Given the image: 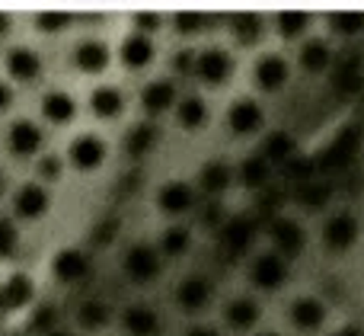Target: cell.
I'll list each match as a JSON object with an SVG mask.
<instances>
[{
	"label": "cell",
	"mask_w": 364,
	"mask_h": 336,
	"mask_svg": "<svg viewBox=\"0 0 364 336\" xmlns=\"http://www.w3.org/2000/svg\"><path fill=\"white\" fill-rule=\"evenodd\" d=\"M256 336H278V333H256Z\"/></svg>",
	"instance_id": "cell-46"
},
{
	"label": "cell",
	"mask_w": 364,
	"mask_h": 336,
	"mask_svg": "<svg viewBox=\"0 0 364 336\" xmlns=\"http://www.w3.org/2000/svg\"><path fill=\"white\" fill-rule=\"evenodd\" d=\"M6 32H10V16L0 13V36H6Z\"/></svg>",
	"instance_id": "cell-43"
},
{
	"label": "cell",
	"mask_w": 364,
	"mask_h": 336,
	"mask_svg": "<svg viewBox=\"0 0 364 336\" xmlns=\"http://www.w3.org/2000/svg\"><path fill=\"white\" fill-rule=\"evenodd\" d=\"M16 243H19L16 224H13L10 218H0V260H6V256H13V250H16Z\"/></svg>",
	"instance_id": "cell-35"
},
{
	"label": "cell",
	"mask_w": 364,
	"mask_h": 336,
	"mask_svg": "<svg viewBox=\"0 0 364 336\" xmlns=\"http://www.w3.org/2000/svg\"><path fill=\"white\" fill-rule=\"evenodd\" d=\"M90 106H93V115H100V119H115V115L125 109V96H122L115 87L102 83V87L93 90V96H90Z\"/></svg>",
	"instance_id": "cell-25"
},
{
	"label": "cell",
	"mask_w": 364,
	"mask_h": 336,
	"mask_svg": "<svg viewBox=\"0 0 364 336\" xmlns=\"http://www.w3.org/2000/svg\"><path fill=\"white\" fill-rule=\"evenodd\" d=\"M157 141H160V128L154 125V122H138V125L125 135V151H128V157H144Z\"/></svg>",
	"instance_id": "cell-24"
},
{
	"label": "cell",
	"mask_w": 364,
	"mask_h": 336,
	"mask_svg": "<svg viewBox=\"0 0 364 336\" xmlns=\"http://www.w3.org/2000/svg\"><path fill=\"white\" fill-rule=\"evenodd\" d=\"M288 275H291L288 260L278 256L275 250L252 256V263H250V282L256 288H262V292H275V288H282L284 282H288Z\"/></svg>",
	"instance_id": "cell-1"
},
{
	"label": "cell",
	"mask_w": 364,
	"mask_h": 336,
	"mask_svg": "<svg viewBox=\"0 0 364 336\" xmlns=\"http://www.w3.org/2000/svg\"><path fill=\"white\" fill-rule=\"evenodd\" d=\"M188 247H192V231L186 224H170L160 237V256H182L188 253Z\"/></svg>",
	"instance_id": "cell-29"
},
{
	"label": "cell",
	"mask_w": 364,
	"mask_h": 336,
	"mask_svg": "<svg viewBox=\"0 0 364 336\" xmlns=\"http://www.w3.org/2000/svg\"><path fill=\"white\" fill-rule=\"evenodd\" d=\"M122 327L132 336H157L160 317H157V311L147 305H128L125 311H122Z\"/></svg>",
	"instance_id": "cell-18"
},
{
	"label": "cell",
	"mask_w": 364,
	"mask_h": 336,
	"mask_svg": "<svg viewBox=\"0 0 364 336\" xmlns=\"http://www.w3.org/2000/svg\"><path fill=\"white\" fill-rule=\"evenodd\" d=\"M269 237H272V247H275V253L284 256V260L297 256L304 250V243H307V234H304V228L294 221V218H284V215H278L275 221L269 224Z\"/></svg>",
	"instance_id": "cell-5"
},
{
	"label": "cell",
	"mask_w": 364,
	"mask_h": 336,
	"mask_svg": "<svg viewBox=\"0 0 364 336\" xmlns=\"http://www.w3.org/2000/svg\"><path fill=\"white\" fill-rule=\"evenodd\" d=\"M198 186L208 196H220V192H227L233 186V167L224 164V160H208L198 170Z\"/></svg>",
	"instance_id": "cell-21"
},
{
	"label": "cell",
	"mask_w": 364,
	"mask_h": 336,
	"mask_svg": "<svg viewBox=\"0 0 364 336\" xmlns=\"http://www.w3.org/2000/svg\"><path fill=\"white\" fill-rule=\"evenodd\" d=\"M32 295H36V288H32V279L23 273H13L10 279L0 285V308H6V311H16V308H26L32 301Z\"/></svg>",
	"instance_id": "cell-22"
},
{
	"label": "cell",
	"mask_w": 364,
	"mask_h": 336,
	"mask_svg": "<svg viewBox=\"0 0 364 336\" xmlns=\"http://www.w3.org/2000/svg\"><path fill=\"white\" fill-rule=\"evenodd\" d=\"M176 122L182 128H188V132H195V128H201L208 122V106L201 96H186L182 103H176Z\"/></svg>",
	"instance_id": "cell-28"
},
{
	"label": "cell",
	"mask_w": 364,
	"mask_h": 336,
	"mask_svg": "<svg viewBox=\"0 0 364 336\" xmlns=\"http://www.w3.org/2000/svg\"><path fill=\"white\" fill-rule=\"evenodd\" d=\"M195 64H198V51H192V48L176 51V58H173V70L176 74H195Z\"/></svg>",
	"instance_id": "cell-37"
},
{
	"label": "cell",
	"mask_w": 364,
	"mask_h": 336,
	"mask_svg": "<svg viewBox=\"0 0 364 336\" xmlns=\"http://www.w3.org/2000/svg\"><path fill=\"white\" fill-rule=\"evenodd\" d=\"M233 70V58L227 55L224 48H205L198 51V64H195V77L201 83H211V87H220V83L230 77Z\"/></svg>",
	"instance_id": "cell-7"
},
{
	"label": "cell",
	"mask_w": 364,
	"mask_h": 336,
	"mask_svg": "<svg viewBox=\"0 0 364 336\" xmlns=\"http://www.w3.org/2000/svg\"><path fill=\"white\" fill-rule=\"evenodd\" d=\"M77 320H80V327H87V330H100V327H106L109 320H112V311H109L106 301L90 298L77 308Z\"/></svg>",
	"instance_id": "cell-30"
},
{
	"label": "cell",
	"mask_w": 364,
	"mask_h": 336,
	"mask_svg": "<svg viewBox=\"0 0 364 336\" xmlns=\"http://www.w3.org/2000/svg\"><path fill=\"white\" fill-rule=\"evenodd\" d=\"M240 179H243V186H262L269 179V160H265V154L246 157L243 167H240Z\"/></svg>",
	"instance_id": "cell-32"
},
{
	"label": "cell",
	"mask_w": 364,
	"mask_h": 336,
	"mask_svg": "<svg viewBox=\"0 0 364 336\" xmlns=\"http://www.w3.org/2000/svg\"><path fill=\"white\" fill-rule=\"evenodd\" d=\"M176 26H179V32L192 36V32H198L205 26V16L201 13H176Z\"/></svg>",
	"instance_id": "cell-38"
},
{
	"label": "cell",
	"mask_w": 364,
	"mask_h": 336,
	"mask_svg": "<svg viewBox=\"0 0 364 336\" xmlns=\"http://www.w3.org/2000/svg\"><path fill=\"white\" fill-rule=\"evenodd\" d=\"M157 205L166 211V215H186L195 205V189L186 179H170V183L160 186L157 192Z\"/></svg>",
	"instance_id": "cell-13"
},
{
	"label": "cell",
	"mask_w": 364,
	"mask_h": 336,
	"mask_svg": "<svg viewBox=\"0 0 364 336\" xmlns=\"http://www.w3.org/2000/svg\"><path fill=\"white\" fill-rule=\"evenodd\" d=\"M275 23H278V36L282 38H297V36H304V32L310 29V13L284 10V13H278L275 16Z\"/></svg>",
	"instance_id": "cell-31"
},
{
	"label": "cell",
	"mask_w": 364,
	"mask_h": 336,
	"mask_svg": "<svg viewBox=\"0 0 364 336\" xmlns=\"http://www.w3.org/2000/svg\"><path fill=\"white\" fill-rule=\"evenodd\" d=\"M186 336H220L218 327H208V324H198V327H188Z\"/></svg>",
	"instance_id": "cell-41"
},
{
	"label": "cell",
	"mask_w": 364,
	"mask_h": 336,
	"mask_svg": "<svg viewBox=\"0 0 364 336\" xmlns=\"http://www.w3.org/2000/svg\"><path fill=\"white\" fill-rule=\"evenodd\" d=\"M176 83L166 80V77H157V80H151L144 90H141V106L147 109V115H160L166 112V109L176 106Z\"/></svg>",
	"instance_id": "cell-15"
},
{
	"label": "cell",
	"mask_w": 364,
	"mask_h": 336,
	"mask_svg": "<svg viewBox=\"0 0 364 336\" xmlns=\"http://www.w3.org/2000/svg\"><path fill=\"white\" fill-rule=\"evenodd\" d=\"M252 80H256V87L262 90V93H278V90L291 80V68L282 55L269 51V55H262L256 61V68H252Z\"/></svg>",
	"instance_id": "cell-6"
},
{
	"label": "cell",
	"mask_w": 364,
	"mask_h": 336,
	"mask_svg": "<svg viewBox=\"0 0 364 336\" xmlns=\"http://www.w3.org/2000/svg\"><path fill=\"white\" fill-rule=\"evenodd\" d=\"M230 36L240 45H256L259 36H262V16L259 13H237L230 19Z\"/></svg>",
	"instance_id": "cell-27"
},
{
	"label": "cell",
	"mask_w": 364,
	"mask_h": 336,
	"mask_svg": "<svg viewBox=\"0 0 364 336\" xmlns=\"http://www.w3.org/2000/svg\"><path fill=\"white\" fill-rule=\"evenodd\" d=\"M154 55H157V48H154V38L151 36L132 32V36H125V42H122V64H125V68H132V70L151 64Z\"/></svg>",
	"instance_id": "cell-20"
},
{
	"label": "cell",
	"mask_w": 364,
	"mask_h": 336,
	"mask_svg": "<svg viewBox=\"0 0 364 336\" xmlns=\"http://www.w3.org/2000/svg\"><path fill=\"white\" fill-rule=\"evenodd\" d=\"M323 320H326V305H323L320 298H314V295H301V298L291 305V324L297 327V330H320Z\"/></svg>",
	"instance_id": "cell-16"
},
{
	"label": "cell",
	"mask_w": 364,
	"mask_h": 336,
	"mask_svg": "<svg viewBox=\"0 0 364 336\" xmlns=\"http://www.w3.org/2000/svg\"><path fill=\"white\" fill-rule=\"evenodd\" d=\"M134 26H138L141 36H151V32L160 26V13H138V16H134Z\"/></svg>",
	"instance_id": "cell-39"
},
{
	"label": "cell",
	"mask_w": 364,
	"mask_h": 336,
	"mask_svg": "<svg viewBox=\"0 0 364 336\" xmlns=\"http://www.w3.org/2000/svg\"><path fill=\"white\" fill-rule=\"evenodd\" d=\"M259 317H262V308H259V301L250 298V295L227 301V308H224V320L233 330H250V327L259 324Z\"/></svg>",
	"instance_id": "cell-19"
},
{
	"label": "cell",
	"mask_w": 364,
	"mask_h": 336,
	"mask_svg": "<svg viewBox=\"0 0 364 336\" xmlns=\"http://www.w3.org/2000/svg\"><path fill=\"white\" fill-rule=\"evenodd\" d=\"M227 125H230L233 135L246 138V135L262 132L265 112H262V106H259L252 96H240V100H233L230 109H227Z\"/></svg>",
	"instance_id": "cell-4"
},
{
	"label": "cell",
	"mask_w": 364,
	"mask_h": 336,
	"mask_svg": "<svg viewBox=\"0 0 364 336\" xmlns=\"http://www.w3.org/2000/svg\"><path fill=\"white\" fill-rule=\"evenodd\" d=\"M358 237H361V221L352 211H336L323 224V243L329 250H348L358 243Z\"/></svg>",
	"instance_id": "cell-3"
},
{
	"label": "cell",
	"mask_w": 364,
	"mask_h": 336,
	"mask_svg": "<svg viewBox=\"0 0 364 336\" xmlns=\"http://www.w3.org/2000/svg\"><path fill=\"white\" fill-rule=\"evenodd\" d=\"M109 58H112V51H109V45L100 42V38H87V42H80L74 48V64L80 70H87V74H100V70H106Z\"/></svg>",
	"instance_id": "cell-17"
},
{
	"label": "cell",
	"mask_w": 364,
	"mask_h": 336,
	"mask_svg": "<svg viewBox=\"0 0 364 336\" xmlns=\"http://www.w3.org/2000/svg\"><path fill=\"white\" fill-rule=\"evenodd\" d=\"M4 183H6V179H4V173H0V192H4Z\"/></svg>",
	"instance_id": "cell-45"
},
{
	"label": "cell",
	"mask_w": 364,
	"mask_h": 336,
	"mask_svg": "<svg viewBox=\"0 0 364 336\" xmlns=\"http://www.w3.org/2000/svg\"><path fill=\"white\" fill-rule=\"evenodd\" d=\"M10 103H13V90H10V83L0 80V112H4V109H10Z\"/></svg>",
	"instance_id": "cell-40"
},
{
	"label": "cell",
	"mask_w": 364,
	"mask_h": 336,
	"mask_svg": "<svg viewBox=\"0 0 364 336\" xmlns=\"http://www.w3.org/2000/svg\"><path fill=\"white\" fill-rule=\"evenodd\" d=\"M61 173H64V160L58 157V154H45V157H38V177H42V179L55 183Z\"/></svg>",
	"instance_id": "cell-36"
},
{
	"label": "cell",
	"mask_w": 364,
	"mask_h": 336,
	"mask_svg": "<svg viewBox=\"0 0 364 336\" xmlns=\"http://www.w3.org/2000/svg\"><path fill=\"white\" fill-rule=\"evenodd\" d=\"M42 115L48 122H55V125H64V122H70L77 115V100L70 93H64V90H48L42 96Z\"/></svg>",
	"instance_id": "cell-23"
},
{
	"label": "cell",
	"mask_w": 364,
	"mask_h": 336,
	"mask_svg": "<svg viewBox=\"0 0 364 336\" xmlns=\"http://www.w3.org/2000/svg\"><path fill=\"white\" fill-rule=\"evenodd\" d=\"M329 61H333V51H329V45L323 42V38H310V42L301 45V68L304 70L320 74V70L329 68Z\"/></svg>",
	"instance_id": "cell-26"
},
{
	"label": "cell",
	"mask_w": 364,
	"mask_h": 336,
	"mask_svg": "<svg viewBox=\"0 0 364 336\" xmlns=\"http://www.w3.org/2000/svg\"><path fill=\"white\" fill-rule=\"evenodd\" d=\"M106 154H109L106 141L96 138V135H77L68 147V160L77 170H96L106 160Z\"/></svg>",
	"instance_id": "cell-8"
},
{
	"label": "cell",
	"mask_w": 364,
	"mask_h": 336,
	"mask_svg": "<svg viewBox=\"0 0 364 336\" xmlns=\"http://www.w3.org/2000/svg\"><path fill=\"white\" fill-rule=\"evenodd\" d=\"M6 74L13 77V80H36L38 74H42V55H38L36 48H26V45H16V48L6 51Z\"/></svg>",
	"instance_id": "cell-14"
},
{
	"label": "cell",
	"mask_w": 364,
	"mask_h": 336,
	"mask_svg": "<svg viewBox=\"0 0 364 336\" xmlns=\"http://www.w3.org/2000/svg\"><path fill=\"white\" fill-rule=\"evenodd\" d=\"M68 23H70V13H64V10H58V13L55 10H42L36 16V26L42 32H61Z\"/></svg>",
	"instance_id": "cell-33"
},
{
	"label": "cell",
	"mask_w": 364,
	"mask_h": 336,
	"mask_svg": "<svg viewBox=\"0 0 364 336\" xmlns=\"http://www.w3.org/2000/svg\"><path fill=\"white\" fill-rule=\"evenodd\" d=\"M333 26H336V32H342V36H358L364 29V13H336Z\"/></svg>",
	"instance_id": "cell-34"
},
{
	"label": "cell",
	"mask_w": 364,
	"mask_h": 336,
	"mask_svg": "<svg viewBox=\"0 0 364 336\" xmlns=\"http://www.w3.org/2000/svg\"><path fill=\"white\" fill-rule=\"evenodd\" d=\"M122 269H125V275L134 282H151L164 273V260H160L157 247H151V243H134V247L125 250Z\"/></svg>",
	"instance_id": "cell-2"
},
{
	"label": "cell",
	"mask_w": 364,
	"mask_h": 336,
	"mask_svg": "<svg viewBox=\"0 0 364 336\" xmlns=\"http://www.w3.org/2000/svg\"><path fill=\"white\" fill-rule=\"evenodd\" d=\"M45 336H70L68 330H45Z\"/></svg>",
	"instance_id": "cell-44"
},
{
	"label": "cell",
	"mask_w": 364,
	"mask_h": 336,
	"mask_svg": "<svg viewBox=\"0 0 364 336\" xmlns=\"http://www.w3.org/2000/svg\"><path fill=\"white\" fill-rule=\"evenodd\" d=\"M51 273H55V279L68 282V285L70 282H80L90 275V256L80 247H64L51 260Z\"/></svg>",
	"instance_id": "cell-9"
},
{
	"label": "cell",
	"mask_w": 364,
	"mask_h": 336,
	"mask_svg": "<svg viewBox=\"0 0 364 336\" xmlns=\"http://www.w3.org/2000/svg\"><path fill=\"white\" fill-rule=\"evenodd\" d=\"M48 189H45L42 183H23L16 189V196H13V209H16L19 218H29V221H36V218H42L45 211H48Z\"/></svg>",
	"instance_id": "cell-12"
},
{
	"label": "cell",
	"mask_w": 364,
	"mask_h": 336,
	"mask_svg": "<svg viewBox=\"0 0 364 336\" xmlns=\"http://www.w3.org/2000/svg\"><path fill=\"white\" fill-rule=\"evenodd\" d=\"M214 298V285L211 279H205V275H188V279L179 282L176 288V301L182 311H201V308H208Z\"/></svg>",
	"instance_id": "cell-10"
},
{
	"label": "cell",
	"mask_w": 364,
	"mask_h": 336,
	"mask_svg": "<svg viewBox=\"0 0 364 336\" xmlns=\"http://www.w3.org/2000/svg\"><path fill=\"white\" fill-rule=\"evenodd\" d=\"M329 336H364V330L355 327V324H346V327H339V330H333Z\"/></svg>",
	"instance_id": "cell-42"
},
{
	"label": "cell",
	"mask_w": 364,
	"mask_h": 336,
	"mask_svg": "<svg viewBox=\"0 0 364 336\" xmlns=\"http://www.w3.org/2000/svg\"><path fill=\"white\" fill-rule=\"evenodd\" d=\"M42 141H45L42 128L29 119H16L10 125V132H6V145H10V151L16 154V157H32V154L42 147Z\"/></svg>",
	"instance_id": "cell-11"
}]
</instances>
